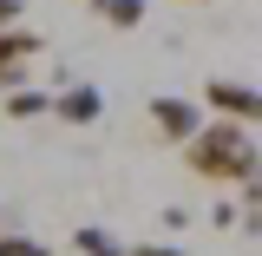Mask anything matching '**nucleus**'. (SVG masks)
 <instances>
[{
    "mask_svg": "<svg viewBox=\"0 0 262 256\" xmlns=\"http://www.w3.org/2000/svg\"><path fill=\"white\" fill-rule=\"evenodd\" d=\"M53 119H66V125H98L105 119V92L85 86V79H66L59 92H53Z\"/></svg>",
    "mask_w": 262,
    "mask_h": 256,
    "instance_id": "20e7f679",
    "label": "nucleus"
},
{
    "mask_svg": "<svg viewBox=\"0 0 262 256\" xmlns=\"http://www.w3.org/2000/svg\"><path fill=\"white\" fill-rule=\"evenodd\" d=\"M20 13H27L20 0H0V27H20Z\"/></svg>",
    "mask_w": 262,
    "mask_h": 256,
    "instance_id": "f8f14e48",
    "label": "nucleus"
},
{
    "mask_svg": "<svg viewBox=\"0 0 262 256\" xmlns=\"http://www.w3.org/2000/svg\"><path fill=\"white\" fill-rule=\"evenodd\" d=\"M105 27H118V33H138L144 27V0H85Z\"/></svg>",
    "mask_w": 262,
    "mask_h": 256,
    "instance_id": "423d86ee",
    "label": "nucleus"
},
{
    "mask_svg": "<svg viewBox=\"0 0 262 256\" xmlns=\"http://www.w3.org/2000/svg\"><path fill=\"white\" fill-rule=\"evenodd\" d=\"M203 105H210L216 119H229V125H256L262 119V92L249 79H210V86H203Z\"/></svg>",
    "mask_w": 262,
    "mask_h": 256,
    "instance_id": "f03ea898",
    "label": "nucleus"
},
{
    "mask_svg": "<svg viewBox=\"0 0 262 256\" xmlns=\"http://www.w3.org/2000/svg\"><path fill=\"white\" fill-rule=\"evenodd\" d=\"M27 72H33L27 60H20V66H0V92H13V86H27Z\"/></svg>",
    "mask_w": 262,
    "mask_h": 256,
    "instance_id": "9d476101",
    "label": "nucleus"
},
{
    "mask_svg": "<svg viewBox=\"0 0 262 256\" xmlns=\"http://www.w3.org/2000/svg\"><path fill=\"white\" fill-rule=\"evenodd\" d=\"M39 46H46V40H39L33 27H0V66H20V60H33Z\"/></svg>",
    "mask_w": 262,
    "mask_h": 256,
    "instance_id": "0eeeda50",
    "label": "nucleus"
},
{
    "mask_svg": "<svg viewBox=\"0 0 262 256\" xmlns=\"http://www.w3.org/2000/svg\"><path fill=\"white\" fill-rule=\"evenodd\" d=\"M0 256H53L39 237H27V230H0Z\"/></svg>",
    "mask_w": 262,
    "mask_h": 256,
    "instance_id": "1a4fd4ad",
    "label": "nucleus"
},
{
    "mask_svg": "<svg viewBox=\"0 0 262 256\" xmlns=\"http://www.w3.org/2000/svg\"><path fill=\"white\" fill-rule=\"evenodd\" d=\"M0 230H7V210H0Z\"/></svg>",
    "mask_w": 262,
    "mask_h": 256,
    "instance_id": "ddd939ff",
    "label": "nucleus"
},
{
    "mask_svg": "<svg viewBox=\"0 0 262 256\" xmlns=\"http://www.w3.org/2000/svg\"><path fill=\"white\" fill-rule=\"evenodd\" d=\"M72 250H79V256H125V243H118L105 224H79V230H72Z\"/></svg>",
    "mask_w": 262,
    "mask_h": 256,
    "instance_id": "6e6552de",
    "label": "nucleus"
},
{
    "mask_svg": "<svg viewBox=\"0 0 262 256\" xmlns=\"http://www.w3.org/2000/svg\"><path fill=\"white\" fill-rule=\"evenodd\" d=\"M144 112H151V131H158L164 145H184V138L203 125V105H196V99H184V92H158Z\"/></svg>",
    "mask_w": 262,
    "mask_h": 256,
    "instance_id": "7ed1b4c3",
    "label": "nucleus"
},
{
    "mask_svg": "<svg viewBox=\"0 0 262 256\" xmlns=\"http://www.w3.org/2000/svg\"><path fill=\"white\" fill-rule=\"evenodd\" d=\"M125 256H184V250H177V243H131Z\"/></svg>",
    "mask_w": 262,
    "mask_h": 256,
    "instance_id": "9b49d317",
    "label": "nucleus"
},
{
    "mask_svg": "<svg viewBox=\"0 0 262 256\" xmlns=\"http://www.w3.org/2000/svg\"><path fill=\"white\" fill-rule=\"evenodd\" d=\"M177 151H184V171H196L203 184H249V178L262 171V158H256V131H249V125H229V119L196 125Z\"/></svg>",
    "mask_w": 262,
    "mask_h": 256,
    "instance_id": "f257e3e1",
    "label": "nucleus"
},
{
    "mask_svg": "<svg viewBox=\"0 0 262 256\" xmlns=\"http://www.w3.org/2000/svg\"><path fill=\"white\" fill-rule=\"evenodd\" d=\"M0 112H7V119H53V92H39V86H13V92L0 99Z\"/></svg>",
    "mask_w": 262,
    "mask_h": 256,
    "instance_id": "39448f33",
    "label": "nucleus"
}]
</instances>
